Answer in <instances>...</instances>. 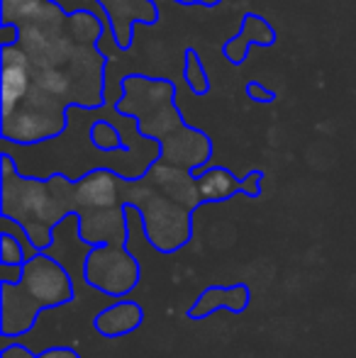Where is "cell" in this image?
<instances>
[{
	"label": "cell",
	"instance_id": "obj_1",
	"mask_svg": "<svg viewBox=\"0 0 356 358\" xmlns=\"http://www.w3.org/2000/svg\"><path fill=\"white\" fill-rule=\"evenodd\" d=\"M76 180L64 173L29 178L15 169L10 154H3L0 173V217L27 231L34 249L47 251L54 244V229L69 217H76Z\"/></svg>",
	"mask_w": 356,
	"mask_h": 358
},
{
	"label": "cell",
	"instance_id": "obj_2",
	"mask_svg": "<svg viewBox=\"0 0 356 358\" xmlns=\"http://www.w3.org/2000/svg\"><path fill=\"white\" fill-rule=\"evenodd\" d=\"M76 290L66 266L47 251H37L22 264L17 280L0 283V334L3 339L24 336L34 329L37 317L73 302Z\"/></svg>",
	"mask_w": 356,
	"mask_h": 358
},
{
	"label": "cell",
	"instance_id": "obj_3",
	"mask_svg": "<svg viewBox=\"0 0 356 358\" xmlns=\"http://www.w3.org/2000/svg\"><path fill=\"white\" fill-rule=\"evenodd\" d=\"M124 205L139 213L147 244L157 254H176L193 236V210L169 198L147 178H124Z\"/></svg>",
	"mask_w": 356,
	"mask_h": 358
},
{
	"label": "cell",
	"instance_id": "obj_4",
	"mask_svg": "<svg viewBox=\"0 0 356 358\" xmlns=\"http://www.w3.org/2000/svg\"><path fill=\"white\" fill-rule=\"evenodd\" d=\"M69 108H71L69 103L32 85L27 98L15 108V113L3 117L0 124L3 139L20 146H32L59 137L69 124Z\"/></svg>",
	"mask_w": 356,
	"mask_h": 358
},
{
	"label": "cell",
	"instance_id": "obj_5",
	"mask_svg": "<svg viewBox=\"0 0 356 358\" xmlns=\"http://www.w3.org/2000/svg\"><path fill=\"white\" fill-rule=\"evenodd\" d=\"M83 280L93 290L122 300L139 285L142 266L127 244L90 246L83 259Z\"/></svg>",
	"mask_w": 356,
	"mask_h": 358
},
{
	"label": "cell",
	"instance_id": "obj_6",
	"mask_svg": "<svg viewBox=\"0 0 356 358\" xmlns=\"http://www.w3.org/2000/svg\"><path fill=\"white\" fill-rule=\"evenodd\" d=\"M76 236L86 246L100 244H129V208H98L76 215Z\"/></svg>",
	"mask_w": 356,
	"mask_h": 358
},
{
	"label": "cell",
	"instance_id": "obj_7",
	"mask_svg": "<svg viewBox=\"0 0 356 358\" xmlns=\"http://www.w3.org/2000/svg\"><path fill=\"white\" fill-rule=\"evenodd\" d=\"M159 146H162V154L159 156L164 161L183 166V169L193 171V173L203 171L205 164L210 161V156H213V142H210L208 134L188 127V124H180L171 134L159 139Z\"/></svg>",
	"mask_w": 356,
	"mask_h": 358
},
{
	"label": "cell",
	"instance_id": "obj_8",
	"mask_svg": "<svg viewBox=\"0 0 356 358\" xmlns=\"http://www.w3.org/2000/svg\"><path fill=\"white\" fill-rule=\"evenodd\" d=\"M0 85H3V117L15 113L20 103L27 98V93L34 85V66L29 62L27 52L15 44L3 47V73H0Z\"/></svg>",
	"mask_w": 356,
	"mask_h": 358
},
{
	"label": "cell",
	"instance_id": "obj_9",
	"mask_svg": "<svg viewBox=\"0 0 356 358\" xmlns=\"http://www.w3.org/2000/svg\"><path fill=\"white\" fill-rule=\"evenodd\" d=\"M76 205L83 210L124 205V176L113 169H93L76 180Z\"/></svg>",
	"mask_w": 356,
	"mask_h": 358
},
{
	"label": "cell",
	"instance_id": "obj_10",
	"mask_svg": "<svg viewBox=\"0 0 356 358\" xmlns=\"http://www.w3.org/2000/svg\"><path fill=\"white\" fill-rule=\"evenodd\" d=\"M66 69L73 78V93H76L78 108H95V105L103 103L105 59L93 47L78 44Z\"/></svg>",
	"mask_w": 356,
	"mask_h": 358
},
{
	"label": "cell",
	"instance_id": "obj_11",
	"mask_svg": "<svg viewBox=\"0 0 356 358\" xmlns=\"http://www.w3.org/2000/svg\"><path fill=\"white\" fill-rule=\"evenodd\" d=\"M173 100V85L162 78L127 76L122 83V98L118 100V113L124 117H142L144 113Z\"/></svg>",
	"mask_w": 356,
	"mask_h": 358
},
{
	"label": "cell",
	"instance_id": "obj_12",
	"mask_svg": "<svg viewBox=\"0 0 356 358\" xmlns=\"http://www.w3.org/2000/svg\"><path fill=\"white\" fill-rule=\"evenodd\" d=\"M144 178H147L152 185H157L162 193H166L169 198L178 200L180 205L190 208L193 213L203 205L200 193H198V178H195L193 171L183 169V166L169 164V161H164L162 156H157V161L149 164Z\"/></svg>",
	"mask_w": 356,
	"mask_h": 358
},
{
	"label": "cell",
	"instance_id": "obj_13",
	"mask_svg": "<svg viewBox=\"0 0 356 358\" xmlns=\"http://www.w3.org/2000/svg\"><path fill=\"white\" fill-rule=\"evenodd\" d=\"M98 5L108 15L110 29L122 49H127L132 42L134 22L152 24L159 17V10L152 0H98Z\"/></svg>",
	"mask_w": 356,
	"mask_h": 358
},
{
	"label": "cell",
	"instance_id": "obj_14",
	"mask_svg": "<svg viewBox=\"0 0 356 358\" xmlns=\"http://www.w3.org/2000/svg\"><path fill=\"white\" fill-rule=\"evenodd\" d=\"M249 302H252V290H249V285H244V283L210 285L195 297V302L188 307L185 317L193 322H200L220 310H227V312H232V315H242L249 307Z\"/></svg>",
	"mask_w": 356,
	"mask_h": 358
},
{
	"label": "cell",
	"instance_id": "obj_15",
	"mask_svg": "<svg viewBox=\"0 0 356 358\" xmlns=\"http://www.w3.org/2000/svg\"><path fill=\"white\" fill-rule=\"evenodd\" d=\"M144 324V310L137 300H118L115 305L105 307L103 312L93 317V329L105 339H120L132 331H137Z\"/></svg>",
	"mask_w": 356,
	"mask_h": 358
},
{
	"label": "cell",
	"instance_id": "obj_16",
	"mask_svg": "<svg viewBox=\"0 0 356 358\" xmlns=\"http://www.w3.org/2000/svg\"><path fill=\"white\" fill-rule=\"evenodd\" d=\"M198 178V193L205 203H225L232 195L242 193V178H234V173L225 166H213L195 173Z\"/></svg>",
	"mask_w": 356,
	"mask_h": 358
},
{
	"label": "cell",
	"instance_id": "obj_17",
	"mask_svg": "<svg viewBox=\"0 0 356 358\" xmlns=\"http://www.w3.org/2000/svg\"><path fill=\"white\" fill-rule=\"evenodd\" d=\"M66 29L76 44L95 47V42H98L100 34H103V22H100V17L93 10H73V13L69 15Z\"/></svg>",
	"mask_w": 356,
	"mask_h": 358
},
{
	"label": "cell",
	"instance_id": "obj_18",
	"mask_svg": "<svg viewBox=\"0 0 356 358\" xmlns=\"http://www.w3.org/2000/svg\"><path fill=\"white\" fill-rule=\"evenodd\" d=\"M49 3H52V0H3V5H0L3 22L15 24V27L34 22V20L47 10Z\"/></svg>",
	"mask_w": 356,
	"mask_h": 358
},
{
	"label": "cell",
	"instance_id": "obj_19",
	"mask_svg": "<svg viewBox=\"0 0 356 358\" xmlns=\"http://www.w3.org/2000/svg\"><path fill=\"white\" fill-rule=\"evenodd\" d=\"M242 34L249 44H259V47H271L276 44V32L273 27L262 17V15H244V22H242Z\"/></svg>",
	"mask_w": 356,
	"mask_h": 358
},
{
	"label": "cell",
	"instance_id": "obj_20",
	"mask_svg": "<svg viewBox=\"0 0 356 358\" xmlns=\"http://www.w3.org/2000/svg\"><path fill=\"white\" fill-rule=\"evenodd\" d=\"M183 76H185L188 88L193 90L195 95H205L210 90L208 73H205V66H203V62H200V54L195 52V49H188V52H185Z\"/></svg>",
	"mask_w": 356,
	"mask_h": 358
},
{
	"label": "cell",
	"instance_id": "obj_21",
	"mask_svg": "<svg viewBox=\"0 0 356 358\" xmlns=\"http://www.w3.org/2000/svg\"><path fill=\"white\" fill-rule=\"evenodd\" d=\"M90 142L100 151H124L120 129L113 127L110 122H105V120H98V122L90 124Z\"/></svg>",
	"mask_w": 356,
	"mask_h": 358
},
{
	"label": "cell",
	"instance_id": "obj_22",
	"mask_svg": "<svg viewBox=\"0 0 356 358\" xmlns=\"http://www.w3.org/2000/svg\"><path fill=\"white\" fill-rule=\"evenodd\" d=\"M27 261L24 246L17 236H13L8 229L0 234V264L3 266H22Z\"/></svg>",
	"mask_w": 356,
	"mask_h": 358
},
{
	"label": "cell",
	"instance_id": "obj_23",
	"mask_svg": "<svg viewBox=\"0 0 356 358\" xmlns=\"http://www.w3.org/2000/svg\"><path fill=\"white\" fill-rule=\"evenodd\" d=\"M249 47H252V44L247 42V39L242 37V34H239V37H232V39H227V42H225V57H227V62L229 64H234V66H239V64L244 62V59H247V52H249Z\"/></svg>",
	"mask_w": 356,
	"mask_h": 358
},
{
	"label": "cell",
	"instance_id": "obj_24",
	"mask_svg": "<svg viewBox=\"0 0 356 358\" xmlns=\"http://www.w3.org/2000/svg\"><path fill=\"white\" fill-rule=\"evenodd\" d=\"M262 180H264L262 171L247 173L242 178V195H247V198H259V195H262Z\"/></svg>",
	"mask_w": 356,
	"mask_h": 358
},
{
	"label": "cell",
	"instance_id": "obj_25",
	"mask_svg": "<svg viewBox=\"0 0 356 358\" xmlns=\"http://www.w3.org/2000/svg\"><path fill=\"white\" fill-rule=\"evenodd\" d=\"M247 95H249L252 100H257V103H273V100H276V93H273V90L264 88V85H262V83H257V80L247 85Z\"/></svg>",
	"mask_w": 356,
	"mask_h": 358
},
{
	"label": "cell",
	"instance_id": "obj_26",
	"mask_svg": "<svg viewBox=\"0 0 356 358\" xmlns=\"http://www.w3.org/2000/svg\"><path fill=\"white\" fill-rule=\"evenodd\" d=\"M39 358H83L78 354L76 349H71V346H49V349H44Z\"/></svg>",
	"mask_w": 356,
	"mask_h": 358
},
{
	"label": "cell",
	"instance_id": "obj_27",
	"mask_svg": "<svg viewBox=\"0 0 356 358\" xmlns=\"http://www.w3.org/2000/svg\"><path fill=\"white\" fill-rule=\"evenodd\" d=\"M0 358H39V354H32V351L22 344H8L0 351Z\"/></svg>",
	"mask_w": 356,
	"mask_h": 358
},
{
	"label": "cell",
	"instance_id": "obj_28",
	"mask_svg": "<svg viewBox=\"0 0 356 358\" xmlns=\"http://www.w3.org/2000/svg\"><path fill=\"white\" fill-rule=\"evenodd\" d=\"M180 5H205V8H215V5H220L222 0H176Z\"/></svg>",
	"mask_w": 356,
	"mask_h": 358
}]
</instances>
